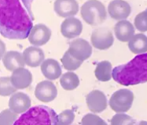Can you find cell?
<instances>
[{
  "mask_svg": "<svg viewBox=\"0 0 147 125\" xmlns=\"http://www.w3.org/2000/svg\"><path fill=\"white\" fill-rule=\"evenodd\" d=\"M31 2L0 0V33L8 39L28 38L33 28Z\"/></svg>",
  "mask_w": 147,
  "mask_h": 125,
  "instance_id": "6da1fadb",
  "label": "cell"
},
{
  "mask_svg": "<svg viewBox=\"0 0 147 125\" xmlns=\"http://www.w3.org/2000/svg\"><path fill=\"white\" fill-rule=\"evenodd\" d=\"M115 81L124 86L147 82V53L137 55L126 64L113 69Z\"/></svg>",
  "mask_w": 147,
  "mask_h": 125,
  "instance_id": "7a4b0ae2",
  "label": "cell"
},
{
  "mask_svg": "<svg viewBox=\"0 0 147 125\" xmlns=\"http://www.w3.org/2000/svg\"><path fill=\"white\" fill-rule=\"evenodd\" d=\"M56 116L52 109L39 105L30 108L23 113L13 125H54Z\"/></svg>",
  "mask_w": 147,
  "mask_h": 125,
  "instance_id": "3957f363",
  "label": "cell"
},
{
  "mask_svg": "<svg viewBox=\"0 0 147 125\" xmlns=\"http://www.w3.org/2000/svg\"><path fill=\"white\" fill-rule=\"evenodd\" d=\"M80 11L84 21L91 26L102 24L107 17L104 4L97 0H89L84 3Z\"/></svg>",
  "mask_w": 147,
  "mask_h": 125,
  "instance_id": "277c9868",
  "label": "cell"
},
{
  "mask_svg": "<svg viewBox=\"0 0 147 125\" xmlns=\"http://www.w3.org/2000/svg\"><path fill=\"white\" fill-rule=\"evenodd\" d=\"M134 94L128 89H120L115 92L109 99V106L117 113H124L132 106Z\"/></svg>",
  "mask_w": 147,
  "mask_h": 125,
  "instance_id": "5b68a950",
  "label": "cell"
},
{
  "mask_svg": "<svg viewBox=\"0 0 147 125\" xmlns=\"http://www.w3.org/2000/svg\"><path fill=\"white\" fill-rule=\"evenodd\" d=\"M90 41L94 48L105 50L113 45L114 39L112 31L107 27H99L92 32Z\"/></svg>",
  "mask_w": 147,
  "mask_h": 125,
  "instance_id": "8992f818",
  "label": "cell"
},
{
  "mask_svg": "<svg viewBox=\"0 0 147 125\" xmlns=\"http://www.w3.org/2000/svg\"><path fill=\"white\" fill-rule=\"evenodd\" d=\"M68 52L76 60L83 62L90 58L92 54V48L86 40L76 39L71 42Z\"/></svg>",
  "mask_w": 147,
  "mask_h": 125,
  "instance_id": "52a82bcc",
  "label": "cell"
},
{
  "mask_svg": "<svg viewBox=\"0 0 147 125\" xmlns=\"http://www.w3.org/2000/svg\"><path fill=\"white\" fill-rule=\"evenodd\" d=\"M36 98L42 102H51L57 95V89L51 80H42L37 84L35 89Z\"/></svg>",
  "mask_w": 147,
  "mask_h": 125,
  "instance_id": "ba28073f",
  "label": "cell"
},
{
  "mask_svg": "<svg viewBox=\"0 0 147 125\" xmlns=\"http://www.w3.org/2000/svg\"><path fill=\"white\" fill-rule=\"evenodd\" d=\"M51 37V29L45 24H38L33 27L28 39L32 45L42 46L49 42Z\"/></svg>",
  "mask_w": 147,
  "mask_h": 125,
  "instance_id": "9c48e42d",
  "label": "cell"
},
{
  "mask_svg": "<svg viewBox=\"0 0 147 125\" xmlns=\"http://www.w3.org/2000/svg\"><path fill=\"white\" fill-rule=\"evenodd\" d=\"M88 109L93 113H101L107 108V98L99 90H94L86 97Z\"/></svg>",
  "mask_w": 147,
  "mask_h": 125,
  "instance_id": "30bf717a",
  "label": "cell"
},
{
  "mask_svg": "<svg viewBox=\"0 0 147 125\" xmlns=\"http://www.w3.org/2000/svg\"><path fill=\"white\" fill-rule=\"evenodd\" d=\"M131 11V6L126 1L113 0L109 4L108 13L112 18L117 21H124L129 17Z\"/></svg>",
  "mask_w": 147,
  "mask_h": 125,
  "instance_id": "8fae6325",
  "label": "cell"
},
{
  "mask_svg": "<svg viewBox=\"0 0 147 125\" xmlns=\"http://www.w3.org/2000/svg\"><path fill=\"white\" fill-rule=\"evenodd\" d=\"M31 99L25 93L18 92L13 94L9 100V107L17 114L24 113L30 109Z\"/></svg>",
  "mask_w": 147,
  "mask_h": 125,
  "instance_id": "7c38bea8",
  "label": "cell"
},
{
  "mask_svg": "<svg viewBox=\"0 0 147 125\" xmlns=\"http://www.w3.org/2000/svg\"><path fill=\"white\" fill-rule=\"evenodd\" d=\"M83 31V24L79 19L69 17L65 19L61 25V35L67 39H74L80 35Z\"/></svg>",
  "mask_w": 147,
  "mask_h": 125,
  "instance_id": "4fadbf2b",
  "label": "cell"
},
{
  "mask_svg": "<svg viewBox=\"0 0 147 125\" xmlns=\"http://www.w3.org/2000/svg\"><path fill=\"white\" fill-rule=\"evenodd\" d=\"M54 9L61 17H71L79 11V4L75 0H57L54 3Z\"/></svg>",
  "mask_w": 147,
  "mask_h": 125,
  "instance_id": "5bb4252c",
  "label": "cell"
},
{
  "mask_svg": "<svg viewBox=\"0 0 147 125\" xmlns=\"http://www.w3.org/2000/svg\"><path fill=\"white\" fill-rule=\"evenodd\" d=\"M10 80L16 89H24L32 82V75L27 69L19 68L13 72Z\"/></svg>",
  "mask_w": 147,
  "mask_h": 125,
  "instance_id": "9a60e30c",
  "label": "cell"
},
{
  "mask_svg": "<svg viewBox=\"0 0 147 125\" xmlns=\"http://www.w3.org/2000/svg\"><path fill=\"white\" fill-rule=\"evenodd\" d=\"M3 65L9 71H14L19 68H23L25 65L23 54L17 51H9L2 57Z\"/></svg>",
  "mask_w": 147,
  "mask_h": 125,
  "instance_id": "2e32d148",
  "label": "cell"
},
{
  "mask_svg": "<svg viewBox=\"0 0 147 125\" xmlns=\"http://www.w3.org/2000/svg\"><path fill=\"white\" fill-rule=\"evenodd\" d=\"M25 64L30 67H36L41 65L45 58L42 49L36 46H30L25 49L23 52Z\"/></svg>",
  "mask_w": 147,
  "mask_h": 125,
  "instance_id": "e0dca14e",
  "label": "cell"
},
{
  "mask_svg": "<svg viewBox=\"0 0 147 125\" xmlns=\"http://www.w3.org/2000/svg\"><path fill=\"white\" fill-rule=\"evenodd\" d=\"M114 32L119 41L122 42H129L135 35V27L129 21L125 20L120 21L115 25Z\"/></svg>",
  "mask_w": 147,
  "mask_h": 125,
  "instance_id": "ac0fdd59",
  "label": "cell"
},
{
  "mask_svg": "<svg viewBox=\"0 0 147 125\" xmlns=\"http://www.w3.org/2000/svg\"><path fill=\"white\" fill-rule=\"evenodd\" d=\"M41 71L44 77L50 80H56L61 75L59 63L54 59H47L41 64Z\"/></svg>",
  "mask_w": 147,
  "mask_h": 125,
  "instance_id": "d6986e66",
  "label": "cell"
},
{
  "mask_svg": "<svg viewBox=\"0 0 147 125\" xmlns=\"http://www.w3.org/2000/svg\"><path fill=\"white\" fill-rule=\"evenodd\" d=\"M128 48L135 54H144L147 52V37L143 34H137L133 36L128 42Z\"/></svg>",
  "mask_w": 147,
  "mask_h": 125,
  "instance_id": "ffe728a7",
  "label": "cell"
},
{
  "mask_svg": "<svg viewBox=\"0 0 147 125\" xmlns=\"http://www.w3.org/2000/svg\"><path fill=\"white\" fill-rule=\"evenodd\" d=\"M94 74L97 79L100 81H109L113 78V68L111 62L106 60L98 62L94 70Z\"/></svg>",
  "mask_w": 147,
  "mask_h": 125,
  "instance_id": "44dd1931",
  "label": "cell"
},
{
  "mask_svg": "<svg viewBox=\"0 0 147 125\" xmlns=\"http://www.w3.org/2000/svg\"><path fill=\"white\" fill-rule=\"evenodd\" d=\"M60 84L65 90L72 91L76 89L80 84V79L75 73L67 72L61 75Z\"/></svg>",
  "mask_w": 147,
  "mask_h": 125,
  "instance_id": "7402d4cb",
  "label": "cell"
},
{
  "mask_svg": "<svg viewBox=\"0 0 147 125\" xmlns=\"http://www.w3.org/2000/svg\"><path fill=\"white\" fill-rule=\"evenodd\" d=\"M61 62L63 64L64 68L69 71L75 70L76 69H78L83 63L82 61H79V60H76L74 57H72L68 51L64 54L63 57L61 59Z\"/></svg>",
  "mask_w": 147,
  "mask_h": 125,
  "instance_id": "603a6c76",
  "label": "cell"
},
{
  "mask_svg": "<svg viewBox=\"0 0 147 125\" xmlns=\"http://www.w3.org/2000/svg\"><path fill=\"white\" fill-rule=\"evenodd\" d=\"M14 86L11 83L10 77H3L0 78V95L2 96H9L16 92Z\"/></svg>",
  "mask_w": 147,
  "mask_h": 125,
  "instance_id": "cb8c5ba5",
  "label": "cell"
},
{
  "mask_svg": "<svg viewBox=\"0 0 147 125\" xmlns=\"http://www.w3.org/2000/svg\"><path fill=\"white\" fill-rule=\"evenodd\" d=\"M75 119V113L72 110H65L56 116L54 125H70Z\"/></svg>",
  "mask_w": 147,
  "mask_h": 125,
  "instance_id": "d4e9b609",
  "label": "cell"
},
{
  "mask_svg": "<svg viewBox=\"0 0 147 125\" xmlns=\"http://www.w3.org/2000/svg\"><path fill=\"white\" fill-rule=\"evenodd\" d=\"M18 114L9 109L2 111L0 114V125H13L18 120Z\"/></svg>",
  "mask_w": 147,
  "mask_h": 125,
  "instance_id": "484cf974",
  "label": "cell"
},
{
  "mask_svg": "<svg viewBox=\"0 0 147 125\" xmlns=\"http://www.w3.org/2000/svg\"><path fill=\"white\" fill-rule=\"evenodd\" d=\"M111 125H135V120L124 113H117L112 117Z\"/></svg>",
  "mask_w": 147,
  "mask_h": 125,
  "instance_id": "4316f807",
  "label": "cell"
},
{
  "mask_svg": "<svg viewBox=\"0 0 147 125\" xmlns=\"http://www.w3.org/2000/svg\"><path fill=\"white\" fill-rule=\"evenodd\" d=\"M81 123L82 125H108L104 120L93 113L85 115L82 119Z\"/></svg>",
  "mask_w": 147,
  "mask_h": 125,
  "instance_id": "83f0119b",
  "label": "cell"
},
{
  "mask_svg": "<svg viewBox=\"0 0 147 125\" xmlns=\"http://www.w3.org/2000/svg\"><path fill=\"white\" fill-rule=\"evenodd\" d=\"M135 27L139 31H147V11L138 13L135 18Z\"/></svg>",
  "mask_w": 147,
  "mask_h": 125,
  "instance_id": "f1b7e54d",
  "label": "cell"
},
{
  "mask_svg": "<svg viewBox=\"0 0 147 125\" xmlns=\"http://www.w3.org/2000/svg\"><path fill=\"white\" fill-rule=\"evenodd\" d=\"M1 45H2V52H1V54H2V57L4 56V51H5V48H4V43H3V41H1Z\"/></svg>",
  "mask_w": 147,
  "mask_h": 125,
  "instance_id": "f546056e",
  "label": "cell"
},
{
  "mask_svg": "<svg viewBox=\"0 0 147 125\" xmlns=\"http://www.w3.org/2000/svg\"><path fill=\"white\" fill-rule=\"evenodd\" d=\"M135 125H147V122L146 121H140V122L137 124Z\"/></svg>",
  "mask_w": 147,
  "mask_h": 125,
  "instance_id": "4dcf8cb0",
  "label": "cell"
},
{
  "mask_svg": "<svg viewBox=\"0 0 147 125\" xmlns=\"http://www.w3.org/2000/svg\"><path fill=\"white\" fill-rule=\"evenodd\" d=\"M146 11H147V9H146Z\"/></svg>",
  "mask_w": 147,
  "mask_h": 125,
  "instance_id": "1f68e13d",
  "label": "cell"
}]
</instances>
